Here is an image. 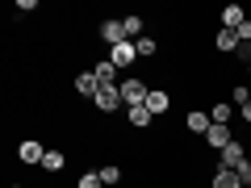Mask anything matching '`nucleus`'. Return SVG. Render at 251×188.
Returning <instances> with one entry per match:
<instances>
[{"label": "nucleus", "mask_w": 251, "mask_h": 188, "mask_svg": "<svg viewBox=\"0 0 251 188\" xmlns=\"http://www.w3.org/2000/svg\"><path fill=\"white\" fill-rule=\"evenodd\" d=\"M247 146H251V142H247V138H234V142H230V146H226V151H222V155H214V167H226V171H239V167H243V163H247V159H251V155H247Z\"/></svg>", "instance_id": "f257e3e1"}, {"label": "nucleus", "mask_w": 251, "mask_h": 188, "mask_svg": "<svg viewBox=\"0 0 251 188\" xmlns=\"http://www.w3.org/2000/svg\"><path fill=\"white\" fill-rule=\"evenodd\" d=\"M147 96H151V80H143V75H126V80H122V100H126V109L147 105Z\"/></svg>", "instance_id": "f03ea898"}, {"label": "nucleus", "mask_w": 251, "mask_h": 188, "mask_svg": "<svg viewBox=\"0 0 251 188\" xmlns=\"http://www.w3.org/2000/svg\"><path fill=\"white\" fill-rule=\"evenodd\" d=\"M209 125H214V117H209V109H205V105H193V109L184 113V134L205 138V134H209Z\"/></svg>", "instance_id": "7ed1b4c3"}, {"label": "nucleus", "mask_w": 251, "mask_h": 188, "mask_svg": "<svg viewBox=\"0 0 251 188\" xmlns=\"http://www.w3.org/2000/svg\"><path fill=\"white\" fill-rule=\"evenodd\" d=\"M46 159V142H38V138H21L17 142V163H25V167H42Z\"/></svg>", "instance_id": "20e7f679"}, {"label": "nucleus", "mask_w": 251, "mask_h": 188, "mask_svg": "<svg viewBox=\"0 0 251 188\" xmlns=\"http://www.w3.org/2000/svg\"><path fill=\"white\" fill-rule=\"evenodd\" d=\"M72 92H75V100H97L100 80L92 75V67H88V71H75V75H72Z\"/></svg>", "instance_id": "39448f33"}, {"label": "nucleus", "mask_w": 251, "mask_h": 188, "mask_svg": "<svg viewBox=\"0 0 251 188\" xmlns=\"http://www.w3.org/2000/svg\"><path fill=\"white\" fill-rule=\"evenodd\" d=\"M234 138H239V134H234V125H209V134L201 138V146H209L214 155H222L226 146L234 142Z\"/></svg>", "instance_id": "423d86ee"}, {"label": "nucleus", "mask_w": 251, "mask_h": 188, "mask_svg": "<svg viewBox=\"0 0 251 188\" xmlns=\"http://www.w3.org/2000/svg\"><path fill=\"white\" fill-rule=\"evenodd\" d=\"M92 109H97V113H126L122 84H117V88H100V92H97V100H92Z\"/></svg>", "instance_id": "0eeeda50"}, {"label": "nucleus", "mask_w": 251, "mask_h": 188, "mask_svg": "<svg viewBox=\"0 0 251 188\" xmlns=\"http://www.w3.org/2000/svg\"><path fill=\"white\" fill-rule=\"evenodd\" d=\"M109 63H113L117 71H130V67H134L138 63V50H134V42H117V46H109Z\"/></svg>", "instance_id": "6e6552de"}, {"label": "nucleus", "mask_w": 251, "mask_h": 188, "mask_svg": "<svg viewBox=\"0 0 251 188\" xmlns=\"http://www.w3.org/2000/svg\"><path fill=\"white\" fill-rule=\"evenodd\" d=\"M97 38L105 46H117V42H126V25H122V17H105L97 25Z\"/></svg>", "instance_id": "1a4fd4ad"}, {"label": "nucleus", "mask_w": 251, "mask_h": 188, "mask_svg": "<svg viewBox=\"0 0 251 188\" xmlns=\"http://www.w3.org/2000/svg\"><path fill=\"white\" fill-rule=\"evenodd\" d=\"M92 75L100 80V88H117V84L126 80V75H122V71L113 67V63H109V54H105V59H97V63H92Z\"/></svg>", "instance_id": "9d476101"}, {"label": "nucleus", "mask_w": 251, "mask_h": 188, "mask_svg": "<svg viewBox=\"0 0 251 188\" xmlns=\"http://www.w3.org/2000/svg\"><path fill=\"white\" fill-rule=\"evenodd\" d=\"M172 105H176L172 88H155V84H151V96H147V109H151L155 117H163V113H172Z\"/></svg>", "instance_id": "9b49d317"}, {"label": "nucleus", "mask_w": 251, "mask_h": 188, "mask_svg": "<svg viewBox=\"0 0 251 188\" xmlns=\"http://www.w3.org/2000/svg\"><path fill=\"white\" fill-rule=\"evenodd\" d=\"M209 117H214V125H234L239 121V109H234L226 96H218L214 105H209Z\"/></svg>", "instance_id": "f8f14e48"}, {"label": "nucleus", "mask_w": 251, "mask_h": 188, "mask_svg": "<svg viewBox=\"0 0 251 188\" xmlns=\"http://www.w3.org/2000/svg\"><path fill=\"white\" fill-rule=\"evenodd\" d=\"M42 171H46V176H63V171H67V151H63V146H46Z\"/></svg>", "instance_id": "ddd939ff"}, {"label": "nucleus", "mask_w": 251, "mask_h": 188, "mask_svg": "<svg viewBox=\"0 0 251 188\" xmlns=\"http://www.w3.org/2000/svg\"><path fill=\"white\" fill-rule=\"evenodd\" d=\"M243 21H247V9H243V4H234V0L222 4V13H218V25H222V29H239Z\"/></svg>", "instance_id": "4468645a"}, {"label": "nucleus", "mask_w": 251, "mask_h": 188, "mask_svg": "<svg viewBox=\"0 0 251 188\" xmlns=\"http://www.w3.org/2000/svg\"><path fill=\"white\" fill-rule=\"evenodd\" d=\"M214 50H218V54H230V59H234V50H239V34L218 25V29H214Z\"/></svg>", "instance_id": "2eb2a0df"}, {"label": "nucleus", "mask_w": 251, "mask_h": 188, "mask_svg": "<svg viewBox=\"0 0 251 188\" xmlns=\"http://www.w3.org/2000/svg\"><path fill=\"white\" fill-rule=\"evenodd\" d=\"M126 121L134 125V130H151V125L159 121V117H155V113H151L147 105H134V109H126Z\"/></svg>", "instance_id": "dca6fc26"}, {"label": "nucleus", "mask_w": 251, "mask_h": 188, "mask_svg": "<svg viewBox=\"0 0 251 188\" xmlns=\"http://www.w3.org/2000/svg\"><path fill=\"white\" fill-rule=\"evenodd\" d=\"M209 188H243V180H239V171L209 167Z\"/></svg>", "instance_id": "f3484780"}, {"label": "nucleus", "mask_w": 251, "mask_h": 188, "mask_svg": "<svg viewBox=\"0 0 251 188\" xmlns=\"http://www.w3.org/2000/svg\"><path fill=\"white\" fill-rule=\"evenodd\" d=\"M122 25H126V42H138V38L147 34V21L138 17V13H126V17H122Z\"/></svg>", "instance_id": "a211bd4d"}, {"label": "nucleus", "mask_w": 251, "mask_h": 188, "mask_svg": "<svg viewBox=\"0 0 251 188\" xmlns=\"http://www.w3.org/2000/svg\"><path fill=\"white\" fill-rule=\"evenodd\" d=\"M100 184H105V188H117V184H122V176H126V167H122V163H100Z\"/></svg>", "instance_id": "6ab92c4d"}, {"label": "nucleus", "mask_w": 251, "mask_h": 188, "mask_svg": "<svg viewBox=\"0 0 251 188\" xmlns=\"http://www.w3.org/2000/svg\"><path fill=\"white\" fill-rule=\"evenodd\" d=\"M134 50H138V63H143V59H155V54H159V38H155V34H143V38L134 42Z\"/></svg>", "instance_id": "aec40b11"}, {"label": "nucleus", "mask_w": 251, "mask_h": 188, "mask_svg": "<svg viewBox=\"0 0 251 188\" xmlns=\"http://www.w3.org/2000/svg\"><path fill=\"white\" fill-rule=\"evenodd\" d=\"M226 100H230L234 109L251 105V84H247V80H239V84H234V88H230V96H226Z\"/></svg>", "instance_id": "412c9836"}, {"label": "nucleus", "mask_w": 251, "mask_h": 188, "mask_svg": "<svg viewBox=\"0 0 251 188\" xmlns=\"http://www.w3.org/2000/svg\"><path fill=\"white\" fill-rule=\"evenodd\" d=\"M75 188H105V184H100V171L97 167H84L80 176H75Z\"/></svg>", "instance_id": "4be33fe9"}, {"label": "nucleus", "mask_w": 251, "mask_h": 188, "mask_svg": "<svg viewBox=\"0 0 251 188\" xmlns=\"http://www.w3.org/2000/svg\"><path fill=\"white\" fill-rule=\"evenodd\" d=\"M234 63H243V67H251V42H239V50H234Z\"/></svg>", "instance_id": "5701e85b"}, {"label": "nucleus", "mask_w": 251, "mask_h": 188, "mask_svg": "<svg viewBox=\"0 0 251 188\" xmlns=\"http://www.w3.org/2000/svg\"><path fill=\"white\" fill-rule=\"evenodd\" d=\"M234 34H239V42H251V17H247V21H243V25H239V29H234Z\"/></svg>", "instance_id": "b1692460"}, {"label": "nucleus", "mask_w": 251, "mask_h": 188, "mask_svg": "<svg viewBox=\"0 0 251 188\" xmlns=\"http://www.w3.org/2000/svg\"><path fill=\"white\" fill-rule=\"evenodd\" d=\"M239 180H243V188H251V159L239 167Z\"/></svg>", "instance_id": "393cba45"}, {"label": "nucleus", "mask_w": 251, "mask_h": 188, "mask_svg": "<svg viewBox=\"0 0 251 188\" xmlns=\"http://www.w3.org/2000/svg\"><path fill=\"white\" fill-rule=\"evenodd\" d=\"M239 121H243V125L251 130V105H243V109H239Z\"/></svg>", "instance_id": "a878e982"}, {"label": "nucleus", "mask_w": 251, "mask_h": 188, "mask_svg": "<svg viewBox=\"0 0 251 188\" xmlns=\"http://www.w3.org/2000/svg\"><path fill=\"white\" fill-rule=\"evenodd\" d=\"M9 188H25V184H21V180H9Z\"/></svg>", "instance_id": "bb28decb"}]
</instances>
